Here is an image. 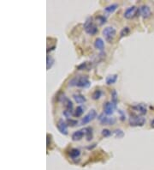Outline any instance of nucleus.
Instances as JSON below:
<instances>
[{"mask_svg": "<svg viewBox=\"0 0 154 170\" xmlns=\"http://www.w3.org/2000/svg\"><path fill=\"white\" fill-rule=\"evenodd\" d=\"M67 124L69 126H75L78 125V121L75 119H67Z\"/></svg>", "mask_w": 154, "mask_h": 170, "instance_id": "nucleus-28", "label": "nucleus"}, {"mask_svg": "<svg viewBox=\"0 0 154 170\" xmlns=\"http://www.w3.org/2000/svg\"><path fill=\"white\" fill-rule=\"evenodd\" d=\"M130 32V29H129V28H123L122 30H121V32H120V37L122 38L124 37V36H127V34H129Z\"/></svg>", "mask_w": 154, "mask_h": 170, "instance_id": "nucleus-25", "label": "nucleus"}, {"mask_svg": "<svg viewBox=\"0 0 154 170\" xmlns=\"http://www.w3.org/2000/svg\"><path fill=\"white\" fill-rule=\"evenodd\" d=\"M137 13H139V8H137L136 6H131V7H128L125 11L124 17L127 19H131L136 16Z\"/></svg>", "mask_w": 154, "mask_h": 170, "instance_id": "nucleus-7", "label": "nucleus"}, {"mask_svg": "<svg viewBox=\"0 0 154 170\" xmlns=\"http://www.w3.org/2000/svg\"><path fill=\"white\" fill-rule=\"evenodd\" d=\"M96 117H97V112L94 109H91L90 111L88 112L85 116L81 119V120H80V126H84V125H86V124L90 123Z\"/></svg>", "mask_w": 154, "mask_h": 170, "instance_id": "nucleus-5", "label": "nucleus"}, {"mask_svg": "<svg viewBox=\"0 0 154 170\" xmlns=\"http://www.w3.org/2000/svg\"><path fill=\"white\" fill-rule=\"evenodd\" d=\"M63 103H64V106H65V107H66V110L71 112V113L73 112V102L70 101L69 99L66 98Z\"/></svg>", "mask_w": 154, "mask_h": 170, "instance_id": "nucleus-17", "label": "nucleus"}, {"mask_svg": "<svg viewBox=\"0 0 154 170\" xmlns=\"http://www.w3.org/2000/svg\"><path fill=\"white\" fill-rule=\"evenodd\" d=\"M84 29H85L86 33L90 35H94L98 33V28L93 21L92 17H88L86 20L85 23H84Z\"/></svg>", "mask_w": 154, "mask_h": 170, "instance_id": "nucleus-2", "label": "nucleus"}, {"mask_svg": "<svg viewBox=\"0 0 154 170\" xmlns=\"http://www.w3.org/2000/svg\"><path fill=\"white\" fill-rule=\"evenodd\" d=\"M132 108H133L134 111H136L137 113H139L140 115H144V114H146V112H147L146 106L145 104H143V103L137 104V105H135V106H132Z\"/></svg>", "mask_w": 154, "mask_h": 170, "instance_id": "nucleus-11", "label": "nucleus"}, {"mask_svg": "<svg viewBox=\"0 0 154 170\" xmlns=\"http://www.w3.org/2000/svg\"><path fill=\"white\" fill-rule=\"evenodd\" d=\"M117 77H118V75L117 74H112V75H109L105 79V82L108 85L111 84H114L116 82H117Z\"/></svg>", "mask_w": 154, "mask_h": 170, "instance_id": "nucleus-14", "label": "nucleus"}, {"mask_svg": "<svg viewBox=\"0 0 154 170\" xmlns=\"http://www.w3.org/2000/svg\"><path fill=\"white\" fill-rule=\"evenodd\" d=\"M64 115L65 116V117L67 118V119H69V118H70V116L72 115V113H71V112L68 111V110H64Z\"/></svg>", "mask_w": 154, "mask_h": 170, "instance_id": "nucleus-31", "label": "nucleus"}, {"mask_svg": "<svg viewBox=\"0 0 154 170\" xmlns=\"http://www.w3.org/2000/svg\"><path fill=\"white\" fill-rule=\"evenodd\" d=\"M85 136L83 130H80V131H76L72 134V140L73 141H80V139H82L83 137Z\"/></svg>", "mask_w": 154, "mask_h": 170, "instance_id": "nucleus-12", "label": "nucleus"}, {"mask_svg": "<svg viewBox=\"0 0 154 170\" xmlns=\"http://www.w3.org/2000/svg\"><path fill=\"white\" fill-rule=\"evenodd\" d=\"M98 119H99V122H100L102 125H104V126H112V125H114L115 123L117 122V119H116L115 118L107 117L104 113L99 114V117H98Z\"/></svg>", "mask_w": 154, "mask_h": 170, "instance_id": "nucleus-6", "label": "nucleus"}, {"mask_svg": "<svg viewBox=\"0 0 154 170\" xmlns=\"http://www.w3.org/2000/svg\"><path fill=\"white\" fill-rule=\"evenodd\" d=\"M117 101H118V95H117V91L113 90L112 91V102L117 106Z\"/></svg>", "mask_w": 154, "mask_h": 170, "instance_id": "nucleus-22", "label": "nucleus"}, {"mask_svg": "<svg viewBox=\"0 0 154 170\" xmlns=\"http://www.w3.org/2000/svg\"><path fill=\"white\" fill-rule=\"evenodd\" d=\"M118 8V5L117 4H112L111 5L107 6L105 8V11L107 12V13H113L114 11L117 10Z\"/></svg>", "mask_w": 154, "mask_h": 170, "instance_id": "nucleus-20", "label": "nucleus"}, {"mask_svg": "<svg viewBox=\"0 0 154 170\" xmlns=\"http://www.w3.org/2000/svg\"><path fill=\"white\" fill-rule=\"evenodd\" d=\"M73 98H74V101H76L77 103H79V104L84 103L86 101L85 96L80 95V94H74V95H73Z\"/></svg>", "mask_w": 154, "mask_h": 170, "instance_id": "nucleus-16", "label": "nucleus"}, {"mask_svg": "<svg viewBox=\"0 0 154 170\" xmlns=\"http://www.w3.org/2000/svg\"><path fill=\"white\" fill-rule=\"evenodd\" d=\"M101 134H102L103 137L107 138V137H110V136L112 135V132H111L110 130H108V129H104V130L102 131Z\"/></svg>", "mask_w": 154, "mask_h": 170, "instance_id": "nucleus-29", "label": "nucleus"}, {"mask_svg": "<svg viewBox=\"0 0 154 170\" xmlns=\"http://www.w3.org/2000/svg\"><path fill=\"white\" fill-rule=\"evenodd\" d=\"M96 20H97V21L99 22V25H103L104 23L106 22V18H105L104 16H98L96 17Z\"/></svg>", "mask_w": 154, "mask_h": 170, "instance_id": "nucleus-26", "label": "nucleus"}, {"mask_svg": "<svg viewBox=\"0 0 154 170\" xmlns=\"http://www.w3.org/2000/svg\"><path fill=\"white\" fill-rule=\"evenodd\" d=\"M139 13L144 18H148L152 15L151 9L147 5H141L139 8Z\"/></svg>", "mask_w": 154, "mask_h": 170, "instance_id": "nucleus-9", "label": "nucleus"}, {"mask_svg": "<svg viewBox=\"0 0 154 170\" xmlns=\"http://www.w3.org/2000/svg\"><path fill=\"white\" fill-rule=\"evenodd\" d=\"M94 47L99 51H102L105 49V42L101 38H97L94 41Z\"/></svg>", "mask_w": 154, "mask_h": 170, "instance_id": "nucleus-13", "label": "nucleus"}, {"mask_svg": "<svg viewBox=\"0 0 154 170\" xmlns=\"http://www.w3.org/2000/svg\"><path fill=\"white\" fill-rule=\"evenodd\" d=\"M91 83L86 76H77L69 81V87H80V88H89Z\"/></svg>", "mask_w": 154, "mask_h": 170, "instance_id": "nucleus-1", "label": "nucleus"}, {"mask_svg": "<svg viewBox=\"0 0 154 170\" xmlns=\"http://www.w3.org/2000/svg\"><path fill=\"white\" fill-rule=\"evenodd\" d=\"M113 135L117 138H123V136H124V133H123V132H122V130L117 129V130H115V131L113 132Z\"/></svg>", "mask_w": 154, "mask_h": 170, "instance_id": "nucleus-24", "label": "nucleus"}, {"mask_svg": "<svg viewBox=\"0 0 154 170\" xmlns=\"http://www.w3.org/2000/svg\"><path fill=\"white\" fill-rule=\"evenodd\" d=\"M76 68H77V70H83L88 69V62H83V63L79 64Z\"/></svg>", "mask_w": 154, "mask_h": 170, "instance_id": "nucleus-27", "label": "nucleus"}, {"mask_svg": "<svg viewBox=\"0 0 154 170\" xmlns=\"http://www.w3.org/2000/svg\"><path fill=\"white\" fill-rule=\"evenodd\" d=\"M83 113H84V108H83V106H78L76 108H75L74 113H73V116H74V117L76 118L80 117V116L83 114Z\"/></svg>", "mask_w": 154, "mask_h": 170, "instance_id": "nucleus-18", "label": "nucleus"}, {"mask_svg": "<svg viewBox=\"0 0 154 170\" xmlns=\"http://www.w3.org/2000/svg\"><path fill=\"white\" fill-rule=\"evenodd\" d=\"M118 113H119V114H120V119H121V120H122V121H123V120H125V119H126L125 113H123L122 110H120V109L118 110Z\"/></svg>", "mask_w": 154, "mask_h": 170, "instance_id": "nucleus-30", "label": "nucleus"}, {"mask_svg": "<svg viewBox=\"0 0 154 170\" xmlns=\"http://www.w3.org/2000/svg\"><path fill=\"white\" fill-rule=\"evenodd\" d=\"M151 127L154 128V119L151 121Z\"/></svg>", "mask_w": 154, "mask_h": 170, "instance_id": "nucleus-32", "label": "nucleus"}, {"mask_svg": "<svg viewBox=\"0 0 154 170\" xmlns=\"http://www.w3.org/2000/svg\"><path fill=\"white\" fill-rule=\"evenodd\" d=\"M57 127L58 129V131L64 135H68L69 131H68V124L66 121H64L63 119H58V121L57 123Z\"/></svg>", "mask_w": 154, "mask_h": 170, "instance_id": "nucleus-8", "label": "nucleus"}, {"mask_svg": "<svg viewBox=\"0 0 154 170\" xmlns=\"http://www.w3.org/2000/svg\"><path fill=\"white\" fill-rule=\"evenodd\" d=\"M116 105L113 104L112 102H106L104 105V112L106 115H112V113H114V110L116 108Z\"/></svg>", "mask_w": 154, "mask_h": 170, "instance_id": "nucleus-10", "label": "nucleus"}, {"mask_svg": "<svg viewBox=\"0 0 154 170\" xmlns=\"http://www.w3.org/2000/svg\"><path fill=\"white\" fill-rule=\"evenodd\" d=\"M128 121H129V125L131 126H143L145 123H146V119L142 116H140V115L134 114V113H131L130 116H129Z\"/></svg>", "mask_w": 154, "mask_h": 170, "instance_id": "nucleus-4", "label": "nucleus"}, {"mask_svg": "<svg viewBox=\"0 0 154 170\" xmlns=\"http://www.w3.org/2000/svg\"><path fill=\"white\" fill-rule=\"evenodd\" d=\"M80 155V151L79 149H72L70 150V152H69V155H70V157L71 158H73V159H75V158H77V157H79Z\"/></svg>", "mask_w": 154, "mask_h": 170, "instance_id": "nucleus-19", "label": "nucleus"}, {"mask_svg": "<svg viewBox=\"0 0 154 170\" xmlns=\"http://www.w3.org/2000/svg\"><path fill=\"white\" fill-rule=\"evenodd\" d=\"M87 141H91L93 139V129L91 127H86L83 129Z\"/></svg>", "mask_w": 154, "mask_h": 170, "instance_id": "nucleus-15", "label": "nucleus"}, {"mask_svg": "<svg viewBox=\"0 0 154 170\" xmlns=\"http://www.w3.org/2000/svg\"><path fill=\"white\" fill-rule=\"evenodd\" d=\"M103 35L107 42L112 43L116 38L117 31L113 27H106L103 29Z\"/></svg>", "mask_w": 154, "mask_h": 170, "instance_id": "nucleus-3", "label": "nucleus"}, {"mask_svg": "<svg viewBox=\"0 0 154 170\" xmlns=\"http://www.w3.org/2000/svg\"><path fill=\"white\" fill-rule=\"evenodd\" d=\"M55 60L52 56H47V61H46V69H51L53 65Z\"/></svg>", "mask_w": 154, "mask_h": 170, "instance_id": "nucleus-23", "label": "nucleus"}, {"mask_svg": "<svg viewBox=\"0 0 154 170\" xmlns=\"http://www.w3.org/2000/svg\"><path fill=\"white\" fill-rule=\"evenodd\" d=\"M101 96H102V91L100 90H96L92 94V98H93V100H95L96 101V100H99L101 97Z\"/></svg>", "mask_w": 154, "mask_h": 170, "instance_id": "nucleus-21", "label": "nucleus"}]
</instances>
